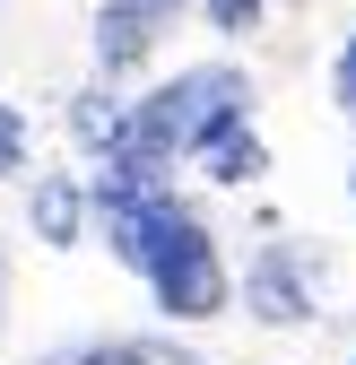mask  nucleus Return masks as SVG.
<instances>
[{
  "mask_svg": "<svg viewBox=\"0 0 356 365\" xmlns=\"http://www.w3.org/2000/svg\"><path fill=\"white\" fill-rule=\"evenodd\" d=\"M244 304L261 313V322H304V313H313V296L295 287V252H261L252 279H244Z\"/></svg>",
  "mask_w": 356,
  "mask_h": 365,
  "instance_id": "3",
  "label": "nucleus"
},
{
  "mask_svg": "<svg viewBox=\"0 0 356 365\" xmlns=\"http://www.w3.org/2000/svg\"><path fill=\"white\" fill-rule=\"evenodd\" d=\"M330 87H339V113H347V122H356V35H347V43H339V78H330Z\"/></svg>",
  "mask_w": 356,
  "mask_h": 365,
  "instance_id": "10",
  "label": "nucleus"
},
{
  "mask_svg": "<svg viewBox=\"0 0 356 365\" xmlns=\"http://www.w3.org/2000/svg\"><path fill=\"white\" fill-rule=\"evenodd\" d=\"M200 165H209L217 182H252V174H270V148L252 140V122H235V130H217V140L200 148Z\"/></svg>",
  "mask_w": 356,
  "mask_h": 365,
  "instance_id": "5",
  "label": "nucleus"
},
{
  "mask_svg": "<svg viewBox=\"0 0 356 365\" xmlns=\"http://www.w3.org/2000/svg\"><path fill=\"white\" fill-rule=\"evenodd\" d=\"M209 26L217 35H252L261 26V0H209Z\"/></svg>",
  "mask_w": 356,
  "mask_h": 365,
  "instance_id": "9",
  "label": "nucleus"
},
{
  "mask_svg": "<svg viewBox=\"0 0 356 365\" xmlns=\"http://www.w3.org/2000/svg\"><path fill=\"white\" fill-rule=\"evenodd\" d=\"M18 165H26V113L0 105V174H18Z\"/></svg>",
  "mask_w": 356,
  "mask_h": 365,
  "instance_id": "8",
  "label": "nucleus"
},
{
  "mask_svg": "<svg viewBox=\"0 0 356 365\" xmlns=\"http://www.w3.org/2000/svg\"><path fill=\"white\" fill-rule=\"evenodd\" d=\"M244 105H252V78H244V70H226V61L174 70L148 105H130L122 148H105V157H157V165H174L183 148H209L217 130H235V122H244Z\"/></svg>",
  "mask_w": 356,
  "mask_h": 365,
  "instance_id": "1",
  "label": "nucleus"
},
{
  "mask_svg": "<svg viewBox=\"0 0 356 365\" xmlns=\"http://www.w3.org/2000/svg\"><path fill=\"white\" fill-rule=\"evenodd\" d=\"M347 200H356V174H347Z\"/></svg>",
  "mask_w": 356,
  "mask_h": 365,
  "instance_id": "13",
  "label": "nucleus"
},
{
  "mask_svg": "<svg viewBox=\"0 0 356 365\" xmlns=\"http://www.w3.org/2000/svg\"><path fill=\"white\" fill-rule=\"evenodd\" d=\"M35 235L43 244H78V182L70 174H43L35 182Z\"/></svg>",
  "mask_w": 356,
  "mask_h": 365,
  "instance_id": "6",
  "label": "nucleus"
},
{
  "mask_svg": "<svg viewBox=\"0 0 356 365\" xmlns=\"http://www.w3.org/2000/svg\"><path fill=\"white\" fill-rule=\"evenodd\" d=\"M148 287H157V304L174 313V322H209V313L226 304V269H217V252H209V235H200L192 209H165Z\"/></svg>",
  "mask_w": 356,
  "mask_h": 365,
  "instance_id": "2",
  "label": "nucleus"
},
{
  "mask_svg": "<svg viewBox=\"0 0 356 365\" xmlns=\"http://www.w3.org/2000/svg\"><path fill=\"white\" fill-rule=\"evenodd\" d=\"M157 26H165V18H148V9H130V0H105V18H96V70L113 78V70H130V61H148V43H157Z\"/></svg>",
  "mask_w": 356,
  "mask_h": 365,
  "instance_id": "4",
  "label": "nucleus"
},
{
  "mask_svg": "<svg viewBox=\"0 0 356 365\" xmlns=\"http://www.w3.org/2000/svg\"><path fill=\"white\" fill-rule=\"evenodd\" d=\"M130 9H148V18H174V9H183V0H130Z\"/></svg>",
  "mask_w": 356,
  "mask_h": 365,
  "instance_id": "11",
  "label": "nucleus"
},
{
  "mask_svg": "<svg viewBox=\"0 0 356 365\" xmlns=\"http://www.w3.org/2000/svg\"><path fill=\"white\" fill-rule=\"evenodd\" d=\"M53 365H192V356L165 348V339H96V348H70Z\"/></svg>",
  "mask_w": 356,
  "mask_h": 365,
  "instance_id": "7",
  "label": "nucleus"
},
{
  "mask_svg": "<svg viewBox=\"0 0 356 365\" xmlns=\"http://www.w3.org/2000/svg\"><path fill=\"white\" fill-rule=\"evenodd\" d=\"M0 304H9V261H0Z\"/></svg>",
  "mask_w": 356,
  "mask_h": 365,
  "instance_id": "12",
  "label": "nucleus"
}]
</instances>
